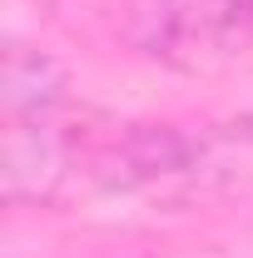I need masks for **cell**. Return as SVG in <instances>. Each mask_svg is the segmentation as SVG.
<instances>
[{
  "label": "cell",
  "instance_id": "1",
  "mask_svg": "<svg viewBox=\"0 0 253 258\" xmlns=\"http://www.w3.org/2000/svg\"><path fill=\"white\" fill-rule=\"evenodd\" d=\"M139 45L179 70H214L253 50V0H149Z\"/></svg>",
  "mask_w": 253,
  "mask_h": 258
}]
</instances>
